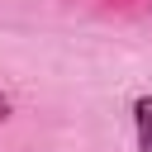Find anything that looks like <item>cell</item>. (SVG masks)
I'll use <instances>...</instances> for the list:
<instances>
[{"mask_svg":"<svg viewBox=\"0 0 152 152\" xmlns=\"http://www.w3.org/2000/svg\"><path fill=\"white\" fill-rule=\"evenodd\" d=\"M133 128H138V147L152 152V95H142L133 104Z\"/></svg>","mask_w":152,"mask_h":152,"instance_id":"obj_1","label":"cell"},{"mask_svg":"<svg viewBox=\"0 0 152 152\" xmlns=\"http://www.w3.org/2000/svg\"><path fill=\"white\" fill-rule=\"evenodd\" d=\"M5 114H10V104H5V95H0V119H5Z\"/></svg>","mask_w":152,"mask_h":152,"instance_id":"obj_2","label":"cell"}]
</instances>
